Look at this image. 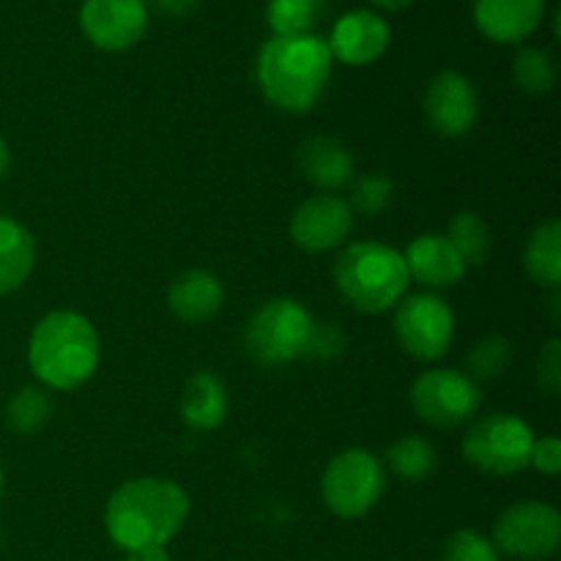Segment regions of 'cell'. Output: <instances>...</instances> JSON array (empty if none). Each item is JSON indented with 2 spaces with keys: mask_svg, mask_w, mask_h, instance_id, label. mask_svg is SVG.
I'll return each mask as SVG.
<instances>
[{
  "mask_svg": "<svg viewBox=\"0 0 561 561\" xmlns=\"http://www.w3.org/2000/svg\"><path fill=\"white\" fill-rule=\"evenodd\" d=\"M190 515V496L162 477H137L110 496L104 529L126 553L168 546Z\"/></svg>",
  "mask_w": 561,
  "mask_h": 561,
  "instance_id": "cell-1",
  "label": "cell"
},
{
  "mask_svg": "<svg viewBox=\"0 0 561 561\" xmlns=\"http://www.w3.org/2000/svg\"><path fill=\"white\" fill-rule=\"evenodd\" d=\"M332 64L329 44L316 33L272 36L257 55V85L283 113H307L327 91Z\"/></svg>",
  "mask_w": 561,
  "mask_h": 561,
  "instance_id": "cell-2",
  "label": "cell"
},
{
  "mask_svg": "<svg viewBox=\"0 0 561 561\" xmlns=\"http://www.w3.org/2000/svg\"><path fill=\"white\" fill-rule=\"evenodd\" d=\"M99 334L85 316L55 310L33 327L27 340V365L49 389L71 392L91 381L99 367Z\"/></svg>",
  "mask_w": 561,
  "mask_h": 561,
  "instance_id": "cell-3",
  "label": "cell"
},
{
  "mask_svg": "<svg viewBox=\"0 0 561 561\" xmlns=\"http://www.w3.org/2000/svg\"><path fill=\"white\" fill-rule=\"evenodd\" d=\"M334 285L356 312L378 316L409 296V266L403 252L378 241L348 244L334 261Z\"/></svg>",
  "mask_w": 561,
  "mask_h": 561,
  "instance_id": "cell-4",
  "label": "cell"
},
{
  "mask_svg": "<svg viewBox=\"0 0 561 561\" xmlns=\"http://www.w3.org/2000/svg\"><path fill=\"white\" fill-rule=\"evenodd\" d=\"M312 332H316V321L310 310L301 301L283 296V299L266 301L250 318L244 345L252 359L266 367H277L305 356L310 351Z\"/></svg>",
  "mask_w": 561,
  "mask_h": 561,
  "instance_id": "cell-5",
  "label": "cell"
},
{
  "mask_svg": "<svg viewBox=\"0 0 561 561\" xmlns=\"http://www.w3.org/2000/svg\"><path fill=\"white\" fill-rule=\"evenodd\" d=\"M387 471L383 463L367 449H345L329 460L321 480L327 507L337 518L354 520L370 513L383 496Z\"/></svg>",
  "mask_w": 561,
  "mask_h": 561,
  "instance_id": "cell-6",
  "label": "cell"
},
{
  "mask_svg": "<svg viewBox=\"0 0 561 561\" xmlns=\"http://www.w3.org/2000/svg\"><path fill=\"white\" fill-rule=\"evenodd\" d=\"M531 447L535 433L520 416L491 414L466 433L463 458L488 477H513L529 469Z\"/></svg>",
  "mask_w": 561,
  "mask_h": 561,
  "instance_id": "cell-7",
  "label": "cell"
},
{
  "mask_svg": "<svg viewBox=\"0 0 561 561\" xmlns=\"http://www.w3.org/2000/svg\"><path fill=\"white\" fill-rule=\"evenodd\" d=\"M493 546L499 553L520 561H542L559 551L561 515L542 502H518L493 524Z\"/></svg>",
  "mask_w": 561,
  "mask_h": 561,
  "instance_id": "cell-8",
  "label": "cell"
},
{
  "mask_svg": "<svg viewBox=\"0 0 561 561\" xmlns=\"http://www.w3.org/2000/svg\"><path fill=\"white\" fill-rule=\"evenodd\" d=\"M482 392L469 373L438 370L422 373L411 387V405L416 416L431 427H458L474 420L480 411Z\"/></svg>",
  "mask_w": 561,
  "mask_h": 561,
  "instance_id": "cell-9",
  "label": "cell"
},
{
  "mask_svg": "<svg viewBox=\"0 0 561 561\" xmlns=\"http://www.w3.org/2000/svg\"><path fill=\"white\" fill-rule=\"evenodd\" d=\"M394 337L400 348L420 362H436L455 337V316L436 294L403 296L394 312Z\"/></svg>",
  "mask_w": 561,
  "mask_h": 561,
  "instance_id": "cell-10",
  "label": "cell"
},
{
  "mask_svg": "<svg viewBox=\"0 0 561 561\" xmlns=\"http://www.w3.org/2000/svg\"><path fill=\"white\" fill-rule=\"evenodd\" d=\"M80 27L93 47L124 53L146 36L148 5L146 0H85Z\"/></svg>",
  "mask_w": 561,
  "mask_h": 561,
  "instance_id": "cell-11",
  "label": "cell"
},
{
  "mask_svg": "<svg viewBox=\"0 0 561 561\" xmlns=\"http://www.w3.org/2000/svg\"><path fill=\"white\" fill-rule=\"evenodd\" d=\"M422 110L436 135L463 137L480 118V93L460 71H442L427 82Z\"/></svg>",
  "mask_w": 561,
  "mask_h": 561,
  "instance_id": "cell-12",
  "label": "cell"
},
{
  "mask_svg": "<svg viewBox=\"0 0 561 561\" xmlns=\"http://www.w3.org/2000/svg\"><path fill=\"white\" fill-rule=\"evenodd\" d=\"M354 228V208L337 195L318 192L307 197L290 217V239L307 252H327L343 247Z\"/></svg>",
  "mask_w": 561,
  "mask_h": 561,
  "instance_id": "cell-13",
  "label": "cell"
},
{
  "mask_svg": "<svg viewBox=\"0 0 561 561\" xmlns=\"http://www.w3.org/2000/svg\"><path fill=\"white\" fill-rule=\"evenodd\" d=\"M389 38H392V31L381 14L356 9L334 22L327 44L334 60H343L348 66H367L376 64L387 53Z\"/></svg>",
  "mask_w": 561,
  "mask_h": 561,
  "instance_id": "cell-14",
  "label": "cell"
},
{
  "mask_svg": "<svg viewBox=\"0 0 561 561\" xmlns=\"http://www.w3.org/2000/svg\"><path fill=\"white\" fill-rule=\"evenodd\" d=\"M546 20V0H474V25L496 44H518Z\"/></svg>",
  "mask_w": 561,
  "mask_h": 561,
  "instance_id": "cell-15",
  "label": "cell"
},
{
  "mask_svg": "<svg viewBox=\"0 0 561 561\" xmlns=\"http://www.w3.org/2000/svg\"><path fill=\"white\" fill-rule=\"evenodd\" d=\"M405 266L409 277L431 290L455 288L466 277V261L458 255L447 236L425 233L414 239L405 250Z\"/></svg>",
  "mask_w": 561,
  "mask_h": 561,
  "instance_id": "cell-16",
  "label": "cell"
},
{
  "mask_svg": "<svg viewBox=\"0 0 561 561\" xmlns=\"http://www.w3.org/2000/svg\"><path fill=\"white\" fill-rule=\"evenodd\" d=\"M299 170L318 192H337L354 181V157L334 137H307L299 148Z\"/></svg>",
  "mask_w": 561,
  "mask_h": 561,
  "instance_id": "cell-17",
  "label": "cell"
},
{
  "mask_svg": "<svg viewBox=\"0 0 561 561\" xmlns=\"http://www.w3.org/2000/svg\"><path fill=\"white\" fill-rule=\"evenodd\" d=\"M225 288L217 274L190 268L179 274L168 288V305L184 323H206L222 310Z\"/></svg>",
  "mask_w": 561,
  "mask_h": 561,
  "instance_id": "cell-18",
  "label": "cell"
},
{
  "mask_svg": "<svg viewBox=\"0 0 561 561\" xmlns=\"http://www.w3.org/2000/svg\"><path fill=\"white\" fill-rule=\"evenodd\" d=\"M228 416V389L214 373L201 370L186 381L181 398V420L192 431H217Z\"/></svg>",
  "mask_w": 561,
  "mask_h": 561,
  "instance_id": "cell-19",
  "label": "cell"
},
{
  "mask_svg": "<svg viewBox=\"0 0 561 561\" xmlns=\"http://www.w3.org/2000/svg\"><path fill=\"white\" fill-rule=\"evenodd\" d=\"M36 266V239L25 225L0 217V296L20 290Z\"/></svg>",
  "mask_w": 561,
  "mask_h": 561,
  "instance_id": "cell-20",
  "label": "cell"
},
{
  "mask_svg": "<svg viewBox=\"0 0 561 561\" xmlns=\"http://www.w3.org/2000/svg\"><path fill=\"white\" fill-rule=\"evenodd\" d=\"M524 266L529 277L542 288L557 290L561 283V222L548 219L531 230L526 241Z\"/></svg>",
  "mask_w": 561,
  "mask_h": 561,
  "instance_id": "cell-21",
  "label": "cell"
},
{
  "mask_svg": "<svg viewBox=\"0 0 561 561\" xmlns=\"http://www.w3.org/2000/svg\"><path fill=\"white\" fill-rule=\"evenodd\" d=\"M383 458H387V466L392 474L409 482L427 480L438 466L436 447L422 436H400L398 442L389 444Z\"/></svg>",
  "mask_w": 561,
  "mask_h": 561,
  "instance_id": "cell-22",
  "label": "cell"
},
{
  "mask_svg": "<svg viewBox=\"0 0 561 561\" xmlns=\"http://www.w3.org/2000/svg\"><path fill=\"white\" fill-rule=\"evenodd\" d=\"M447 239L458 250V255L463 257L466 266H482L488 261V255H491V228L474 211L455 214L453 222H449Z\"/></svg>",
  "mask_w": 561,
  "mask_h": 561,
  "instance_id": "cell-23",
  "label": "cell"
},
{
  "mask_svg": "<svg viewBox=\"0 0 561 561\" xmlns=\"http://www.w3.org/2000/svg\"><path fill=\"white\" fill-rule=\"evenodd\" d=\"M329 0H268L266 20L274 36H305L327 11Z\"/></svg>",
  "mask_w": 561,
  "mask_h": 561,
  "instance_id": "cell-24",
  "label": "cell"
},
{
  "mask_svg": "<svg viewBox=\"0 0 561 561\" xmlns=\"http://www.w3.org/2000/svg\"><path fill=\"white\" fill-rule=\"evenodd\" d=\"M513 80L520 91L542 93L551 91L557 85V64H553L551 53L540 47H524L513 58Z\"/></svg>",
  "mask_w": 561,
  "mask_h": 561,
  "instance_id": "cell-25",
  "label": "cell"
},
{
  "mask_svg": "<svg viewBox=\"0 0 561 561\" xmlns=\"http://www.w3.org/2000/svg\"><path fill=\"white\" fill-rule=\"evenodd\" d=\"M49 414H53L49 394L42 387H22L5 405V425H9V431L27 436V433H36L38 427H44Z\"/></svg>",
  "mask_w": 561,
  "mask_h": 561,
  "instance_id": "cell-26",
  "label": "cell"
},
{
  "mask_svg": "<svg viewBox=\"0 0 561 561\" xmlns=\"http://www.w3.org/2000/svg\"><path fill=\"white\" fill-rule=\"evenodd\" d=\"M510 359H513V348L504 337H491L480 340L474 348L469 351V373L471 378H496L502 376L510 367Z\"/></svg>",
  "mask_w": 561,
  "mask_h": 561,
  "instance_id": "cell-27",
  "label": "cell"
},
{
  "mask_svg": "<svg viewBox=\"0 0 561 561\" xmlns=\"http://www.w3.org/2000/svg\"><path fill=\"white\" fill-rule=\"evenodd\" d=\"M392 197H394V186L387 175H365L354 184V195H351V208L356 211L367 214V217H376V214L387 211L392 206Z\"/></svg>",
  "mask_w": 561,
  "mask_h": 561,
  "instance_id": "cell-28",
  "label": "cell"
},
{
  "mask_svg": "<svg viewBox=\"0 0 561 561\" xmlns=\"http://www.w3.org/2000/svg\"><path fill=\"white\" fill-rule=\"evenodd\" d=\"M442 561H502V557H499L496 546L480 531L460 529L444 542Z\"/></svg>",
  "mask_w": 561,
  "mask_h": 561,
  "instance_id": "cell-29",
  "label": "cell"
},
{
  "mask_svg": "<svg viewBox=\"0 0 561 561\" xmlns=\"http://www.w3.org/2000/svg\"><path fill=\"white\" fill-rule=\"evenodd\" d=\"M537 383L548 394L561 392V343L557 337L548 340L546 348L540 351V359H537Z\"/></svg>",
  "mask_w": 561,
  "mask_h": 561,
  "instance_id": "cell-30",
  "label": "cell"
},
{
  "mask_svg": "<svg viewBox=\"0 0 561 561\" xmlns=\"http://www.w3.org/2000/svg\"><path fill=\"white\" fill-rule=\"evenodd\" d=\"M529 466H535L540 474L557 477L561 471V442L557 436H542L535 438V447H531Z\"/></svg>",
  "mask_w": 561,
  "mask_h": 561,
  "instance_id": "cell-31",
  "label": "cell"
},
{
  "mask_svg": "<svg viewBox=\"0 0 561 561\" xmlns=\"http://www.w3.org/2000/svg\"><path fill=\"white\" fill-rule=\"evenodd\" d=\"M148 3H151L157 11H162V14L186 16L197 9L201 0H148Z\"/></svg>",
  "mask_w": 561,
  "mask_h": 561,
  "instance_id": "cell-32",
  "label": "cell"
},
{
  "mask_svg": "<svg viewBox=\"0 0 561 561\" xmlns=\"http://www.w3.org/2000/svg\"><path fill=\"white\" fill-rule=\"evenodd\" d=\"M373 5H378V9H387V11H403L409 9L414 0H370Z\"/></svg>",
  "mask_w": 561,
  "mask_h": 561,
  "instance_id": "cell-33",
  "label": "cell"
},
{
  "mask_svg": "<svg viewBox=\"0 0 561 561\" xmlns=\"http://www.w3.org/2000/svg\"><path fill=\"white\" fill-rule=\"evenodd\" d=\"M9 168H11V151H9V146H5L3 137H0V181L5 179Z\"/></svg>",
  "mask_w": 561,
  "mask_h": 561,
  "instance_id": "cell-34",
  "label": "cell"
},
{
  "mask_svg": "<svg viewBox=\"0 0 561 561\" xmlns=\"http://www.w3.org/2000/svg\"><path fill=\"white\" fill-rule=\"evenodd\" d=\"M3 491H5V477H3V469H0V499H3Z\"/></svg>",
  "mask_w": 561,
  "mask_h": 561,
  "instance_id": "cell-35",
  "label": "cell"
},
{
  "mask_svg": "<svg viewBox=\"0 0 561 561\" xmlns=\"http://www.w3.org/2000/svg\"><path fill=\"white\" fill-rule=\"evenodd\" d=\"M121 561H142L140 557H137V553H129V557H124Z\"/></svg>",
  "mask_w": 561,
  "mask_h": 561,
  "instance_id": "cell-36",
  "label": "cell"
},
{
  "mask_svg": "<svg viewBox=\"0 0 561 561\" xmlns=\"http://www.w3.org/2000/svg\"><path fill=\"white\" fill-rule=\"evenodd\" d=\"M0 542H3V535H0Z\"/></svg>",
  "mask_w": 561,
  "mask_h": 561,
  "instance_id": "cell-37",
  "label": "cell"
}]
</instances>
